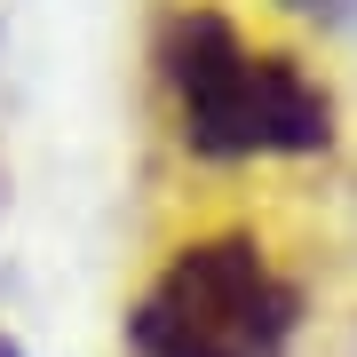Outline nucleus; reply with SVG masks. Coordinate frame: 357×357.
<instances>
[{
    "instance_id": "nucleus-1",
    "label": "nucleus",
    "mask_w": 357,
    "mask_h": 357,
    "mask_svg": "<svg viewBox=\"0 0 357 357\" xmlns=\"http://www.w3.org/2000/svg\"><path fill=\"white\" fill-rule=\"evenodd\" d=\"M159 72L175 96L183 143L206 159H278L333 143V96L294 56L255 48L215 8H175L159 32Z\"/></svg>"
},
{
    "instance_id": "nucleus-2",
    "label": "nucleus",
    "mask_w": 357,
    "mask_h": 357,
    "mask_svg": "<svg viewBox=\"0 0 357 357\" xmlns=\"http://www.w3.org/2000/svg\"><path fill=\"white\" fill-rule=\"evenodd\" d=\"M294 286L255 238H199L135 302L143 357H286Z\"/></svg>"
},
{
    "instance_id": "nucleus-3",
    "label": "nucleus",
    "mask_w": 357,
    "mask_h": 357,
    "mask_svg": "<svg viewBox=\"0 0 357 357\" xmlns=\"http://www.w3.org/2000/svg\"><path fill=\"white\" fill-rule=\"evenodd\" d=\"M286 8H302V16H333L342 0H286Z\"/></svg>"
},
{
    "instance_id": "nucleus-4",
    "label": "nucleus",
    "mask_w": 357,
    "mask_h": 357,
    "mask_svg": "<svg viewBox=\"0 0 357 357\" xmlns=\"http://www.w3.org/2000/svg\"><path fill=\"white\" fill-rule=\"evenodd\" d=\"M0 357H16V342H8V333H0Z\"/></svg>"
}]
</instances>
